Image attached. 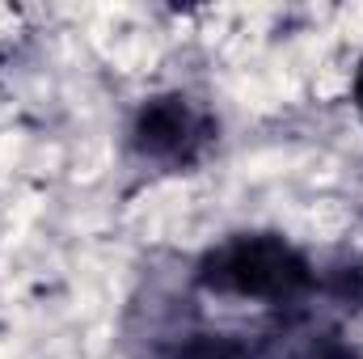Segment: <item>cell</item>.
Returning <instances> with one entry per match:
<instances>
[{
  "label": "cell",
  "instance_id": "3957f363",
  "mask_svg": "<svg viewBox=\"0 0 363 359\" xmlns=\"http://www.w3.org/2000/svg\"><path fill=\"white\" fill-rule=\"evenodd\" d=\"M351 101H355V110H359V118H363V60H359V68H355V81H351Z\"/></svg>",
  "mask_w": 363,
  "mask_h": 359
},
{
  "label": "cell",
  "instance_id": "7a4b0ae2",
  "mask_svg": "<svg viewBox=\"0 0 363 359\" xmlns=\"http://www.w3.org/2000/svg\"><path fill=\"white\" fill-rule=\"evenodd\" d=\"M211 140H216L211 114L182 93H165V97L144 101L135 123H131V148L144 165L152 161L165 170H186L207 153Z\"/></svg>",
  "mask_w": 363,
  "mask_h": 359
},
{
  "label": "cell",
  "instance_id": "6da1fadb",
  "mask_svg": "<svg viewBox=\"0 0 363 359\" xmlns=\"http://www.w3.org/2000/svg\"><path fill=\"white\" fill-rule=\"evenodd\" d=\"M194 283L224 300H254V304H300L317 287V267L279 233H233L211 245Z\"/></svg>",
  "mask_w": 363,
  "mask_h": 359
}]
</instances>
